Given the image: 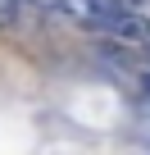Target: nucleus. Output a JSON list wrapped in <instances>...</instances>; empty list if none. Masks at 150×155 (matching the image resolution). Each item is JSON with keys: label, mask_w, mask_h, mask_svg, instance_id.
I'll use <instances>...</instances> for the list:
<instances>
[{"label": "nucleus", "mask_w": 150, "mask_h": 155, "mask_svg": "<svg viewBox=\"0 0 150 155\" xmlns=\"http://www.w3.org/2000/svg\"><path fill=\"white\" fill-rule=\"evenodd\" d=\"M141 55H145V64H150V41H145V46H141Z\"/></svg>", "instance_id": "39448f33"}, {"label": "nucleus", "mask_w": 150, "mask_h": 155, "mask_svg": "<svg viewBox=\"0 0 150 155\" xmlns=\"http://www.w3.org/2000/svg\"><path fill=\"white\" fill-rule=\"evenodd\" d=\"M91 28H100L109 41H127V46H145V41H150V18H145L141 9L100 14V18H91Z\"/></svg>", "instance_id": "f257e3e1"}, {"label": "nucleus", "mask_w": 150, "mask_h": 155, "mask_svg": "<svg viewBox=\"0 0 150 155\" xmlns=\"http://www.w3.org/2000/svg\"><path fill=\"white\" fill-rule=\"evenodd\" d=\"M141 91H145V96H150V68H145V73H141Z\"/></svg>", "instance_id": "20e7f679"}, {"label": "nucleus", "mask_w": 150, "mask_h": 155, "mask_svg": "<svg viewBox=\"0 0 150 155\" xmlns=\"http://www.w3.org/2000/svg\"><path fill=\"white\" fill-rule=\"evenodd\" d=\"M18 5H23V0H0V28H14L18 23Z\"/></svg>", "instance_id": "7ed1b4c3"}, {"label": "nucleus", "mask_w": 150, "mask_h": 155, "mask_svg": "<svg viewBox=\"0 0 150 155\" xmlns=\"http://www.w3.org/2000/svg\"><path fill=\"white\" fill-rule=\"evenodd\" d=\"M87 5H91V18H100V14H118V9H141L145 0H87Z\"/></svg>", "instance_id": "f03ea898"}]
</instances>
